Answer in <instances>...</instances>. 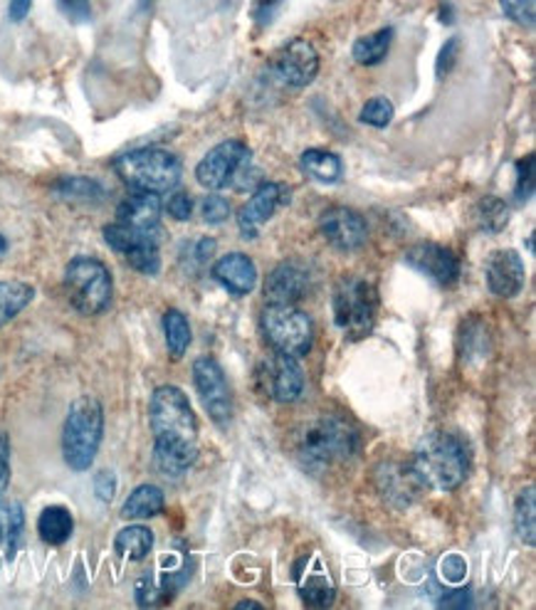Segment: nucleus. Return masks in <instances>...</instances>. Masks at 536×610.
<instances>
[{
	"mask_svg": "<svg viewBox=\"0 0 536 610\" xmlns=\"http://www.w3.org/2000/svg\"><path fill=\"white\" fill-rule=\"evenodd\" d=\"M154 465L161 475L181 477L198 460V421L178 385H161L149 403Z\"/></svg>",
	"mask_w": 536,
	"mask_h": 610,
	"instance_id": "obj_1",
	"label": "nucleus"
},
{
	"mask_svg": "<svg viewBox=\"0 0 536 610\" xmlns=\"http://www.w3.org/2000/svg\"><path fill=\"white\" fill-rule=\"evenodd\" d=\"M295 450L307 470L324 472L359 453V433L339 415H319L299 431Z\"/></svg>",
	"mask_w": 536,
	"mask_h": 610,
	"instance_id": "obj_2",
	"label": "nucleus"
},
{
	"mask_svg": "<svg viewBox=\"0 0 536 610\" xmlns=\"http://www.w3.org/2000/svg\"><path fill=\"white\" fill-rule=\"evenodd\" d=\"M411 465L426 490L452 492L468 480L470 455L458 435L430 433L418 443Z\"/></svg>",
	"mask_w": 536,
	"mask_h": 610,
	"instance_id": "obj_3",
	"label": "nucleus"
},
{
	"mask_svg": "<svg viewBox=\"0 0 536 610\" xmlns=\"http://www.w3.org/2000/svg\"><path fill=\"white\" fill-rule=\"evenodd\" d=\"M105 435V411L95 395L73 401L63 428V457L69 470L87 472L95 465Z\"/></svg>",
	"mask_w": 536,
	"mask_h": 610,
	"instance_id": "obj_4",
	"label": "nucleus"
},
{
	"mask_svg": "<svg viewBox=\"0 0 536 610\" xmlns=\"http://www.w3.org/2000/svg\"><path fill=\"white\" fill-rule=\"evenodd\" d=\"M114 174L139 193H171L178 188L184 176V164L176 154L166 149H136L114 159Z\"/></svg>",
	"mask_w": 536,
	"mask_h": 610,
	"instance_id": "obj_5",
	"label": "nucleus"
},
{
	"mask_svg": "<svg viewBox=\"0 0 536 610\" xmlns=\"http://www.w3.org/2000/svg\"><path fill=\"white\" fill-rule=\"evenodd\" d=\"M333 322L351 341L367 339L379 314V290L363 277H341L333 290Z\"/></svg>",
	"mask_w": 536,
	"mask_h": 610,
	"instance_id": "obj_6",
	"label": "nucleus"
},
{
	"mask_svg": "<svg viewBox=\"0 0 536 610\" xmlns=\"http://www.w3.org/2000/svg\"><path fill=\"white\" fill-rule=\"evenodd\" d=\"M65 292L83 317H97L111 304L114 282L105 262L97 258H75L65 270Z\"/></svg>",
	"mask_w": 536,
	"mask_h": 610,
	"instance_id": "obj_7",
	"label": "nucleus"
},
{
	"mask_svg": "<svg viewBox=\"0 0 536 610\" xmlns=\"http://www.w3.org/2000/svg\"><path fill=\"white\" fill-rule=\"evenodd\" d=\"M260 329L272 351L287 356H307L315 341V327L307 312L297 309L295 304H267L260 314Z\"/></svg>",
	"mask_w": 536,
	"mask_h": 610,
	"instance_id": "obj_8",
	"label": "nucleus"
},
{
	"mask_svg": "<svg viewBox=\"0 0 536 610\" xmlns=\"http://www.w3.org/2000/svg\"><path fill=\"white\" fill-rule=\"evenodd\" d=\"M105 240L107 246L124 255L129 268H134L141 274H149L154 277L161 270V232H149V230H136L129 228L124 222H111L105 228Z\"/></svg>",
	"mask_w": 536,
	"mask_h": 610,
	"instance_id": "obj_9",
	"label": "nucleus"
},
{
	"mask_svg": "<svg viewBox=\"0 0 536 610\" xmlns=\"http://www.w3.org/2000/svg\"><path fill=\"white\" fill-rule=\"evenodd\" d=\"M250 146L240 139H228L214 146L196 166V181L208 190L236 186L238 176L250 166Z\"/></svg>",
	"mask_w": 536,
	"mask_h": 610,
	"instance_id": "obj_10",
	"label": "nucleus"
},
{
	"mask_svg": "<svg viewBox=\"0 0 536 610\" xmlns=\"http://www.w3.org/2000/svg\"><path fill=\"white\" fill-rule=\"evenodd\" d=\"M194 383L210 421L228 425L232 418V391L226 371L214 356H198L194 361Z\"/></svg>",
	"mask_w": 536,
	"mask_h": 610,
	"instance_id": "obj_11",
	"label": "nucleus"
},
{
	"mask_svg": "<svg viewBox=\"0 0 536 610\" xmlns=\"http://www.w3.org/2000/svg\"><path fill=\"white\" fill-rule=\"evenodd\" d=\"M292 196V188L285 183H260L252 193L250 200L238 210V228L245 240H255L265 222L275 216V213L287 206Z\"/></svg>",
	"mask_w": 536,
	"mask_h": 610,
	"instance_id": "obj_12",
	"label": "nucleus"
},
{
	"mask_svg": "<svg viewBox=\"0 0 536 610\" xmlns=\"http://www.w3.org/2000/svg\"><path fill=\"white\" fill-rule=\"evenodd\" d=\"M258 379L265 385V393L277 403H295L305 393V371L295 356L275 351L270 361L262 363Z\"/></svg>",
	"mask_w": 536,
	"mask_h": 610,
	"instance_id": "obj_13",
	"label": "nucleus"
},
{
	"mask_svg": "<svg viewBox=\"0 0 536 610\" xmlns=\"http://www.w3.org/2000/svg\"><path fill=\"white\" fill-rule=\"evenodd\" d=\"M319 230L321 236L327 238L329 246L341 252L359 250L369 238L367 220H363L361 213L347 206H333L329 210H324L319 220Z\"/></svg>",
	"mask_w": 536,
	"mask_h": 610,
	"instance_id": "obj_14",
	"label": "nucleus"
},
{
	"mask_svg": "<svg viewBox=\"0 0 536 610\" xmlns=\"http://www.w3.org/2000/svg\"><path fill=\"white\" fill-rule=\"evenodd\" d=\"M406 264L440 287H452L455 282L460 280V260L450 248L435 246V242H420V246H413L406 252Z\"/></svg>",
	"mask_w": 536,
	"mask_h": 610,
	"instance_id": "obj_15",
	"label": "nucleus"
},
{
	"mask_svg": "<svg viewBox=\"0 0 536 610\" xmlns=\"http://www.w3.org/2000/svg\"><path fill=\"white\" fill-rule=\"evenodd\" d=\"M275 69L282 83H287L289 87H307L319 75V53L309 40L295 37L280 50Z\"/></svg>",
	"mask_w": 536,
	"mask_h": 610,
	"instance_id": "obj_16",
	"label": "nucleus"
},
{
	"mask_svg": "<svg viewBox=\"0 0 536 610\" xmlns=\"http://www.w3.org/2000/svg\"><path fill=\"white\" fill-rule=\"evenodd\" d=\"M484 277L494 297L512 299L527 284V268L517 250H494L484 262Z\"/></svg>",
	"mask_w": 536,
	"mask_h": 610,
	"instance_id": "obj_17",
	"label": "nucleus"
},
{
	"mask_svg": "<svg viewBox=\"0 0 536 610\" xmlns=\"http://www.w3.org/2000/svg\"><path fill=\"white\" fill-rule=\"evenodd\" d=\"M376 482L383 500L396 504L398 510L411 506L423 492H426V484L420 482V477L416 470H413V465H401V462L381 465L376 472Z\"/></svg>",
	"mask_w": 536,
	"mask_h": 610,
	"instance_id": "obj_18",
	"label": "nucleus"
},
{
	"mask_svg": "<svg viewBox=\"0 0 536 610\" xmlns=\"http://www.w3.org/2000/svg\"><path fill=\"white\" fill-rule=\"evenodd\" d=\"M309 270L305 264H299L295 260L289 262H280L275 270L270 272V277L265 280V302L267 304H297L299 299H305V294L309 290Z\"/></svg>",
	"mask_w": 536,
	"mask_h": 610,
	"instance_id": "obj_19",
	"label": "nucleus"
},
{
	"mask_svg": "<svg viewBox=\"0 0 536 610\" xmlns=\"http://www.w3.org/2000/svg\"><path fill=\"white\" fill-rule=\"evenodd\" d=\"M210 274L232 297H245L258 284V264L245 252H228L218 258Z\"/></svg>",
	"mask_w": 536,
	"mask_h": 610,
	"instance_id": "obj_20",
	"label": "nucleus"
},
{
	"mask_svg": "<svg viewBox=\"0 0 536 610\" xmlns=\"http://www.w3.org/2000/svg\"><path fill=\"white\" fill-rule=\"evenodd\" d=\"M117 222H124L129 228L164 232L161 230V198L154 193L134 190L129 198L119 203Z\"/></svg>",
	"mask_w": 536,
	"mask_h": 610,
	"instance_id": "obj_21",
	"label": "nucleus"
},
{
	"mask_svg": "<svg viewBox=\"0 0 536 610\" xmlns=\"http://www.w3.org/2000/svg\"><path fill=\"white\" fill-rule=\"evenodd\" d=\"M305 564H307V571L305 574H302V571L295 574L302 601H305L311 608H327V606H331L333 598H337V588H333L331 578H329V571H327V568H324L321 558L319 556H311V558H305Z\"/></svg>",
	"mask_w": 536,
	"mask_h": 610,
	"instance_id": "obj_22",
	"label": "nucleus"
},
{
	"mask_svg": "<svg viewBox=\"0 0 536 610\" xmlns=\"http://www.w3.org/2000/svg\"><path fill=\"white\" fill-rule=\"evenodd\" d=\"M75 532V520L67 506H45L37 516V534L50 546H63Z\"/></svg>",
	"mask_w": 536,
	"mask_h": 610,
	"instance_id": "obj_23",
	"label": "nucleus"
},
{
	"mask_svg": "<svg viewBox=\"0 0 536 610\" xmlns=\"http://www.w3.org/2000/svg\"><path fill=\"white\" fill-rule=\"evenodd\" d=\"M164 492L156 484H139L134 492L129 494V500L121 506V516L124 520H151L164 512Z\"/></svg>",
	"mask_w": 536,
	"mask_h": 610,
	"instance_id": "obj_24",
	"label": "nucleus"
},
{
	"mask_svg": "<svg viewBox=\"0 0 536 610\" xmlns=\"http://www.w3.org/2000/svg\"><path fill=\"white\" fill-rule=\"evenodd\" d=\"M299 168L305 171V174L311 181L327 183V186H331V183H339L341 176H343L341 159L337 154H331V151H324V149L305 151V154H302V159H299Z\"/></svg>",
	"mask_w": 536,
	"mask_h": 610,
	"instance_id": "obj_25",
	"label": "nucleus"
},
{
	"mask_svg": "<svg viewBox=\"0 0 536 610\" xmlns=\"http://www.w3.org/2000/svg\"><path fill=\"white\" fill-rule=\"evenodd\" d=\"M25 512L18 502L0 504V548L8 558H15L20 542H23Z\"/></svg>",
	"mask_w": 536,
	"mask_h": 610,
	"instance_id": "obj_26",
	"label": "nucleus"
},
{
	"mask_svg": "<svg viewBox=\"0 0 536 610\" xmlns=\"http://www.w3.org/2000/svg\"><path fill=\"white\" fill-rule=\"evenodd\" d=\"M35 297V290L28 282L0 280V329L13 322Z\"/></svg>",
	"mask_w": 536,
	"mask_h": 610,
	"instance_id": "obj_27",
	"label": "nucleus"
},
{
	"mask_svg": "<svg viewBox=\"0 0 536 610\" xmlns=\"http://www.w3.org/2000/svg\"><path fill=\"white\" fill-rule=\"evenodd\" d=\"M114 548L119 556L129 558V562H144L151 548H154V532L149 526L131 524L117 534Z\"/></svg>",
	"mask_w": 536,
	"mask_h": 610,
	"instance_id": "obj_28",
	"label": "nucleus"
},
{
	"mask_svg": "<svg viewBox=\"0 0 536 610\" xmlns=\"http://www.w3.org/2000/svg\"><path fill=\"white\" fill-rule=\"evenodd\" d=\"M391 43H393V28H381V30H376V33L359 37L357 43H353L351 55L359 65H369V67L379 65L386 59Z\"/></svg>",
	"mask_w": 536,
	"mask_h": 610,
	"instance_id": "obj_29",
	"label": "nucleus"
},
{
	"mask_svg": "<svg viewBox=\"0 0 536 610\" xmlns=\"http://www.w3.org/2000/svg\"><path fill=\"white\" fill-rule=\"evenodd\" d=\"M514 529H517L522 544H536V494L532 484L527 490H522L517 494V502H514Z\"/></svg>",
	"mask_w": 536,
	"mask_h": 610,
	"instance_id": "obj_30",
	"label": "nucleus"
},
{
	"mask_svg": "<svg viewBox=\"0 0 536 610\" xmlns=\"http://www.w3.org/2000/svg\"><path fill=\"white\" fill-rule=\"evenodd\" d=\"M164 334H166V347L174 359H184V353L190 347V324L184 312L168 309L164 314Z\"/></svg>",
	"mask_w": 536,
	"mask_h": 610,
	"instance_id": "obj_31",
	"label": "nucleus"
},
{
	"mask_svg": "<svg viewBox=\"0 0 536 610\" xmlns=\"http://www.w3.org/2000/svg\"><path fill=\"white\" fill-rule=\"evenodd\" d=\"M55 193L59 198L75 200V203H97L105 198V188L99 186L95 178H85V176L59 178Z\"/></svg>",
	"mask_w": 536,
	"mask_h": 610,
	"instance_id": "obj_32",
	"label": "nucleus"
},
{
	"mask_svg": "<svg viewBox=\"0 0 536 610\" xmlns=\"http://www.w3.org/2000/svg\"><path fill=\"white\" fill-rule=\"evenodd\" d=\"M474 218H478L480 228L484 232H500V230L507 228L510 208L504 206L500 198L488 196V198H482L478 203V208H474Z\"/></svg>",
	"mask_w": 536,
	"mask_h": 610,
	"instance_id": "obj_33",
	"label": "nucleus"
},
{
	"mask_svg": "<svg viewBox=\"0 0 536 610\" xmlns=\"http://www.w3.org/2000/svg\"><path fill=\"white\" fill-rule=\"evenodd\" d=\"M393 115H396V109H393V101L389 97H373L363 105L359 119L373 129H386L393 121Z\"/></svg>",
	"mask_w": 536,
	"mask_h": 610,
	"instance_id": "obj_34",
	"label": "nucleus"
},
{
	"mask_svg": "<svg viewBox=\"0 0 536 610\" xmlns=\"http://www.w3.org/2000/svg\"><path fill=\"white\" fill-rule=\"evenodd\" d=\"M200 213H204V220L208 226H222L230 218V203L218 196V193H210V196L204 198L200 203Z\"/></svg>",
	"mask_w": 536,
	"mask_h": 610,
	"instance_id": "obj_35",
	"label": "nucleus"
},
{
	"mask_svg": "<svg viewBox=\"0 0 536 610\" xmlns=\"http://www.w3.org/2000/svg\"><path fill=\"white\" fill-rule=\"evenodd\" d=\"M504 15L519 25H534L536 0H500Z\"/></svg>",
	"mask_w": 536,
	"mask_h": 610,
	"instance_id": "obj_36",
	"label": "nucleus"
},
{
	"mask_svg": "<svg viewBox=\"0 0 536 610\" xmlns=\"http://www.w3.org/2000/svg\"><path fill=\"white\" fill-rule=\"evenodd\" d=\"M166 213L178 222L190 220V216H194V196H190V193H186V190L171 193L168 200H166Z\"/></svg>",
	"mask_w": 536,
	"mask_h": 610,
	"instance_id": "obj_37",
	"label": "nucleus"
},
{
	"mask_svg": "<svg viewBox=\"0 0 536 610\" xmlns=\"http://www.w3.org/2000/svg\"><path fill=\"white\" fill-rule=\"evenodd\" d=\"M440 576L445 578V581L458 586L462 584L464 578H468V562L460 554H450L445 556L440 562Z\"/></svg>",
	"mask_w": 536,
	"mask_h": 610,
	"instance_id": "obj_38",
	"label": "nucleus"
},
{
	"mask_svg": "<svg viewBox=\"0 0 536 610\" xmlns=\"http://www.w3.org/2000/svg\"><path fill=\"white\" fill-rule=\"evenodd\" d=\"M517 171H519V178H517V188H514V196H517L519 203H524L529 200V196L534 193V156L519 161Z\"/></svg>",
	"mask_w": 536,
	"mask_h": 610,
	"instance_id": "obj_39",
	"label": "nucleus"
},
{
	"mask_svg": "<svg viewBox=\"0 0 536 610\" xmlns=\"http://www.w3.org/2000/svg\"><path fill=\"white\" fill-rule=\"evenodd\" d=\"M460 50H462L460 37H450L448 43H445V47L438 55V65H435V73H438V77L450 75V69L455 67V63H458V57H460Z\"/></svg>",
	"mask_w": 536,
	"mask_h": 610,
	"instance_id": "obj_40",
	"label": "nucleus"
},
{
	"mask_svg": "<svg viewBox=\"0 0 536 610\" xmlns=\"http://www.w3.org/2000/svg\"><path fill=\"white\" fill-rule=\"evenodd\" d=\"M57 3L73 23H89L92 20V0H57Z\"/></svg>",
	"mask_w": 536,
	"mask_h": 610,
	"instance_id": "obj_41",
	"label": "nucleus"
},
{
	"mask_svg": "<svg viewBox=\"0 0 536 610\" xmlns=\"http://www.w3.org/2000/svg\"><path fill=\"white\" fill-rule=\"evenodd\" d=\"M95 494L102 502L114 500V494H117V477H114V472H107L105 470V472H99L95 477Z\"/></svg>",
	"mask_w": 536,
	"mask_h": 610,
	"instance_id": "obj_42",
	"label": "nucleus"
},
{
	"mask_svg": "<svg viewBox=\"0 0 536 610\" xmlns=\"http://www.w3.org/2000/svg\"><path fill=\"white\" fill-rule=\"evenodd\" d=\"M10 484V440L6 433H0V497L6 494Z\"/></svg>",
	"mask_w": 536,
	"mask_h": 610,
	"instance_id": "obj_43",
	"label": "nucleus"
},
{
	"mask_svg": "<svg viewBox=\"0 0 536 610\" xmlns=\"http://www.w3.org/2000/svg\"><path fill=\"white\" fill-rule=\"evenodd\" d=\"M214 252H216V240H214V238H200V240L196 242L194 258H196V262L204 264L206 260L214 258Z\"/></svg>",
	"mask_w": 536,
	"mask_h": 610,
	"instance_id": "obj_44",
	"label": "nucleus"
},
{
	"mask_svg": "<svg viewBox=\"0 0 536 610\" xmlns=\"http://www.w3.org/2000/svg\"><path fill=\"white\" fill-rule=\"evenodd\" d=\"M30 6H33V0H10V10H8L10 20H13V23L25 20V15L30 13Z\"/></svg>",
	"mask_w": 536,
	"mask_h": 610,
	"instance_id": "obj_45",
	"label": "nucleus"
},
{
	"mask_svg": "<svg viewBox=\"0 0 536 610\" xmlns=\"http://www.w3.org/2000/svg\"><path fill=\"white\" fill-rule=\"evenodd\" d=\"M450 596H452V598H442L440 606H445V608H452V606H458V608L470 606V588H464V591H452Z\"/></svg>",
	"mask_w": 536,
	"mask_h": 610,
	"instance_id": "obj_46",
	"label": "nucleus"
},
{
	"mask_svg": "<svg viewBox=\"0 0 536 610\" xmlns=\"http://www.w3.org/2000/svg\"><path fill=\"white\" fill-rule=\"evenodd\" d=\"M236 608H238V610H245V608H258V610H262V603H255V601H242V603H238Z\"/></svg>",
	"mask_w": 536,
	"mask_h": 610,
	"instance_id": "obj_47",
	"label": "nucleus"
},
{
	"mask_svg": "<svg viewBox=\"0 0 536 610\" xmlns=\"http://www.w3.org/2000/svg\"><path fill=\"white\" fill-rule=\"evenodd\" d=\"M6 248H8V242L3 236H0V252H6Z\"/></svg>",
	"mask_w": 536,
	"mask_h": 610,
	"instance_id": "obj_48",
	"label": "nucleus"
}]
</instances>
